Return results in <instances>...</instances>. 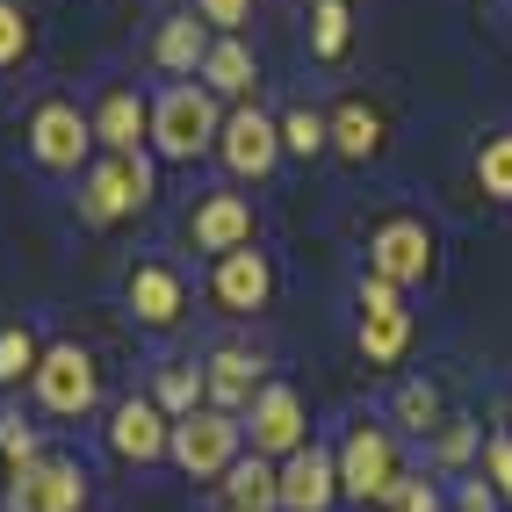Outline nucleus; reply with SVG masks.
<instances>
[{"instance_id": "f257e3e1", "label": "nucleus", "mask_w": 512, "mask_h": 512, "mask_svg": "<svg viewBox=\"0 0 512 512\" xmlns=\"http://www.w3.org/2000/svg\"><path fill=\"white\" fill-rule=\"evenodd\" d=\"M217 130H224V109H217V94L202 80H174L152 101V145H159V159H202V152H217Z\"/></svg>"}, {"instance_id": "f03ea898", "label": "nucleus", "mask_w": 512, "mask_h": 512, "mask_svg": "<svg viewBox=\"0 0 512 512\" xmlns=\"http://www.w3.org/2000/svg\"><path fill=\"white\" fill-rule=\"evenodd\" d=\"M145 202H152V166L138 152H109L80 174V224H94V231L138 217Z\"/></svg>"}, {"instance_id": "7ed1b4c3", "label": "nucleus", "mask_w": 512, "mask_h": 512, "mask_svg": "<svg viewBox=\"0 0 512 512\" xmlns=\"http://www.w3.org/2000/svg\"><path fill=\"white\" fill-rule=\"evenodd\" d=\"M29 390H37V404L51 419H87L94 397H101V368H94V354L80 347V339H58V347H44Z\"/></svg>"}, {"instance_id": "20e7f679", "label": "nucleus", "mask_w": 512, "mask_h": 512, "mask_svg": "<svg viewBox=\"0 0 512 512\" xmlns=\"http://www.w3.org/2000/svg\"><path fill=\"white\" fill-rule=\"evenodd\" d=\"M339 462V491H347L354 505H390V491L404 484V469H397V440L383 426H354L347 433V448L332 455Z\"/></svg>"}, {"instance_id": "39448f33", "label": "nucleus", "mask_w": 512, "mask_h": 512, "mask_svg": "<svg viewBox=\"0 0 512 512\" xmlns=\"http://www.w3.org/2000/svg\"><path fill=\"white\" fill-rule=\"evenodd\" d=\"M246 448V419L238 412H217V404H202V412L174 419V462L188 476H224Z\"/></svg>"}, {"instance_id": "423d86ee", "label": "nucleus", "mask_w": 512, "mask_h": 512, "mask_svg": "<svg viewBox=\"0 0 512 512\" xmlns=\"http://www.w3.org/2000/svg\"><path fill=\"white\" fill-rule=\"evenodd\" d=\"M354 303H361V354H368V368H397L404 347H412V311H404V289L383 282V275H361Z\"/></svg>"}, {"instance_id": "0eeeda50", "label": "nucleus", "mask_w": 512, "mask_h": 512, "mask_svg": "<svg viewBox=\"0 0 512 512\" xmlns=\"http://www.w3.org/2000/svg\"><path fill=\"white\" fill-rule=\"evenodd\" d=\"M246 440L267 462H289L296 448H311V412H303V397L289 383H260V397L246 404Z\"/></svg>"}, {"instance_id": "6e6552de", "label": "nucleus", "mask_w": 512, "mask_h": 512, "mask_svg": "<svg viewBox=\"0 0 512 512\" xmlns=\"http://www.w3.org/2000/svg\"><path fill=\"white\" fill-rule=\"evenodd\" d=\"M368 275H383L397 289H419L433 275V231L419 217H383L368 231Z\"/></svg>"}, {"instance_id": "1a4fd4ad", "label": "nucleus", "mask_w": 512, "mask_h": 512, "mask_svg": "<svg viewBox=\"0 0 512 512\" xmlns=\"http://www.w3.org/2000/svg\"><path fill=\"white\" fill-rule=\"evenodd\" d=\"M80 505H87V476L80 462H58V455H37L0 491V512H80Z\"/></svg>"}, {"instance_id": "9d476101", "label": "nucleus", "mask_w": 512, "mask_h": 512, "mask_svg": "<svg viewBox=\"0 0 512 512\" xmlns=\"http://www.w3.org/2000/svg\"><path fill=\"white\" fill-rule=\"evenodd\" d=\"M87 145H94V123L73 109V101H37L29 109V159L37 166H51V174H73V166L87 159Z\"/></svg>"}, {"instance_id": "9b49d317", "label": "nucleus", "mask_w": 512, "mask_h": 512, "mask_svg": "<svg viewBox=\"0 0 512 512\" xmlns=\"http://www.w3.org/2000/svg\"><path fill=\"white\" fill-rule=\"evenodd\" d=\"M217 159L231 166L238 181H267V174H275V159H282V123L260 116L253 101H246V109H231L224 130H217Z\"/></svg>"}, {"instance_id": "f8f14e48", "label": "nucleus", "mask_w": 512, "mask_h": 512, "mask_svg": "<svg viewBox=\"0 0 512 512\" xmlns=\"http://www.w3.org/2000/svg\"><path fill=\"white\" fill-rule=\"evenodd\" d=\"M181 231H188L195 253L224 260V253H238V246H253V202L231 195V188H210V195H195V210H188Z\"/></svg>"}, {"instance_id": "ddd939ff", "label": "nucleus", "mask_w": 512, "mask_h": 512, "mask_svg": "<svg viewBox=\"0 0 512 512\" xmlns=\"http://www.w3.org/2000/svg\"><path fill=\"white\" fill-rule=\"evenodd\" d=\"M123 303H130V318H138V325L174 332L188 318V282H181L174 260H138V267H130V282H123Z\"/></svg>"}, {"instance_id": "4468645a", "label": "nucleus", "mask_w": 512, "mask_h": 512, "mask_svg": "<svg viewBox=\"0 0 512 512\" xmlns=\"http://www.w3.org/2000/svg\"><path fill=\"white\" fill-rule=\"evenodd\" d=\"M109 448L123 462H159V455H174V419L152 397H123L109 412Z\"/></svg>"}, {"instance_id": "2eb2a0df", "label": "nucleus", "mask_w": 512, "mask_h": 512, "mask_svg": "<svg viewBox=\"0 0 512 512\" xmlns=\"http://www.w3.org/2000/svg\"><path fill=\"white\" fill-rule=\"evenodd\" d=\"M210 296L224 303L231 318H253V311H267V296H275V267H267V253H260V246H238V253H224V260H217V275H210Z\"/></svg>"}, {"instance_id": "dca6fc26", "label": "nucleus", "mask_w": 512, "mask_h": 512, "mask_svg": "<svg viewBox=\"0 0 512 512\" xmlns=\"http://www.w3.org/2000/svg\"><path fill=\"white\" fill-rule=\"evenodd\" d=\"M339 498V462L325 448H296L282 462V512H332Z\"/></svg>"}, {"instance_id": "f3484780", "label": "nucleus", "mask_w": 512, "mask_h": 512, "mask_svg": "<svg viewBox=\"0 0 512 512\" xmlns=\"http://www.w3.org/2000/svg\"><path fill=\"white\" fill-rule=\"evenodd\" d=\"M87 123H94V138L109 145V152H138V145L152 138V101H145L138 87H109V94L94 101Z\"/></svg>"}, {"instance_id": "a211bd4d", "label": "nucleus", "mask_w": 512, "mask_h": 512, "mask_svg": "<svg viewBox=\"0 0 512 512\" xmlns=\"http://www.w3.org/2000/svg\"><path fill=\"white\" fill-rule=\"evenodd\" d=\"M202 383H210L217 412H246V404L260 397V361L246 347H217L210 361H202Z\"/></svg>"}, {"instance_id": "6ab92c4d", "label": "nucleus", "mask_w": 512, "mask_h": 512, "mask_svg": "<svg viewBox=\"0 0 512 512\" xmlns=\"http://www.w3.org/2000/svg\"><path fill=\"white\" fill-rule=\"evenodd\" d=\"M224 505L231 512H275L282 505V462H267V455H238L224 469Z\"/></svg>"}, {"instance_id": "aec40b11", "label": "nucleus", "mask_w": 512, "mask_h": 512, "mask_svg": "<svg viewBox=\"0 0 512 512\" xmlns=\"http://www.w3.org/2000/svg\"><path fill=\"white\" fill-rule=\"evenodd\" d=\"M202 87H210L217 101H238V109H246L253 101V87H260V65H253V51L238 44V37H217L210 44V58H202V73H195Z\"/></svg>"}, {"instance_id": "412c9836", "label": "nucleus", "mask_w": 512, "mask_h": 512, "mask_svg": "<svg viewBox=\"0 0 512 512\" xmlns=\"http://www.w3.org/2000/svg\"><path fill=\"white\" fill-rule=\"evenodd\" d=\"M332 116V152H347V159H375L383 152V109L375 101H339V109H325Z\"/></svg>"}, {"instance_id": "4be33fe9", "label": "nucleus", "mask_w": 512, "mask_h": 512, "mask_svg": "<svg viewBox=\"0 0 512 512\" xmlns=\"http://www.w3.org/2000/svg\"><path fill=\"white\" fill-rule=\"evenodd\" d=\"M210 44H217V37H210V29H202L195 15H174V22H159L152 58L166 65V73H188V80H195V73H202V58H210Z\"/></svg>"}, {"instance_id": "5701e85b", "label": "nucleus", "mask_w": 512, "mask_h": 512, "mask_svg": "<svg viewBox=\"0 0 512 512\" xmlns=\"http://www.w3.org/2000/svg\"><path fill=\"white\" fill-rule=\"evenodd\" d=\"M152 404H159L166 419H188V412H202V404H210V383H202L195 361H166L159 383H152Z\"/></svg>"}, {"instance_id": "b1692460", "label": "nucleus", "mask_w": 512, "mask_h": 512, "mask_svg": "<svg viewBox=\"0 0 512 512\" xmlns=\"http://www.w3.org/2000/svg\"><path fill=\"white\" fill-rule=\"evenodd\" d=\"M282 152H296V159L332 152V116H325V109H311V101H296V109L282 116Z\"/></svg>"}, {"instance_id": "393cba45", "label": "nucleus", "mask_w": 512, "mask_h": 512, "mask_svg": "<svg viewBox=\"0 0 512 512\" xmlns=\"http://www.w3.org/2000/svg\"><path fill=\"white\" fill-rule=\"evenodd\" d=\"M37 361H44V347H37V332L29 325H0V383H37Z\"/></svg>"}, {"instance_id": "a878e982", "label": "nucleus", "mask_w": 512, "mask_h": 512, "mask_svg": "<svg viewBox=\"0 0 512 512\" xmlns=\"http://www.w3.org/2000/svg\"><path fill=\"white\" fill-rule=\"evenodd\" d=\"M347 37H354V8H347V0H311V51L325 65L347 51Z\"/></svg>"}, {"instance_id": "bb28decb", "label": "nucleus", "mask_w": 512, "mask_h": 512, "mask_svg": "<svg viewBox=\"0 0 512 512\" xmlns=\"http://www.w3.org/2000/svg\"><path fill=\"white\" fill-rule=\"evenodd\" d=\"M476 188H484L491 202H512V130H498V138L476 145Z\"/></svg>"}, {"instance_id": "cd10ccee", "label": "nucleus", "mask_w": 512, "mask_h": 512, "mask_svg": "<svg viewBox=\"0 0 512 512\" xmlns=\"http://www.w3.org/2000/svg\"><path fill=\"white\" fill-rule=\"evenodd\" d=\"M0 462H8V476L37 462V426H29L22 412H0Z\"/></svg>"}, {"instance_id": "c85d7f7f", "label": "nucleus", "mask_w": 512, "mask_h": 512, "mask_svg": "<svg viewBox=\"0 0 512 512\" xmlns=\"http://www.w3.org/2000/svg\"><path fill=\"white\" fill-rule=\"evenodd\" d=\"M469 455H476V426H469V419H440V426H433V462H440V469H462Z\"/></svg>"}, {"instance_id": "c756f323", "label": "nucleus", "mask_w": 512, "mask_h": 512, "mask_svg": "<svg viewBox=\"0 0 512 512\" xmlns=\"http://www.w3.org/2000/svg\"><path fill=\"white\" fill-rule=\"evenodd\" d=\"M397 419L412 426V433H433V426H440V390H433V383H404V390H397Z\"/></svg>"}, {"instance_id": "7c9ffc66", "label": "nucleus", "mask_w": 512, "mask_h": 512, "mask_svg": "<svg viewBox=\"0 0 512 512\" xmlns=\"http://www.w3.org/2000/svg\"><path fill=\"white\" fill-rule=\"evenodd\" d=\"M29 44H37V37H29V15L15 8V0H0V73L29 58Z\"/></svg>"}, {"instance_id": "2f4dec72", "label": "nucleus", "mask_w": 512, "mask_h": 512, "mask_svg": "<svg viewBox=\"0 0 512 512\" xmlns=\"http://www.w3.org/2000/svg\"><path fill=\"white\" fill-rule=\"evenodd\" d=\"M195 22L217 29V37H238V29L253 22V0H195Z\"/></svg>"}, {"instance_id": "473e14b6", "label": "nucleus", "mask_w": 512, "mask_h": 512, "mask_svg": "<svg viewBox=\"0 0 512 512\" xmlns=\"http://www.w3.org/2000/svg\"><path fill=\"white\" fill-rule=\"evenodd\" d=\"M484 484L498 491V505H512V433L484 440Z\"/></svg>"}, {"instance_id": "72a5a7b5", "label": "nucleus", "mask_w": 512, "mask_h": 512, "mask_svg": "<svg viewBox=\"0 0 512 512\" xmlns=\"http://www.w3.org/2000/svg\"><path fill=\"white\" fill-rule=\"evenodd\" d=\"M390 512H440V491L419 484V476H404V484L390 491Z\"/></svg>"}, {"instance_id": "f704fd0d", "label": "nucleus", "mask_w": 512, "mask_h": 512, "mask_svg": "<svg viewBox=\"0 0 512 512\" xmlns=\"http://www.w3.org/2000/svg\"><path fill=\"white\" fill-rule=\"evenodd\" d=\"M455 512H498V491L484 484V476H469V484H462V498H455Z\"/></svg>"}, {"instance_id": "c9c22d12", "label": "nucleus", "mask_w": 512, "mask_h": 512, "mask_svg": "<svg viewBox=\"0 0 512 512\" xmlns=\"http://www.w3.org/2000/svg\"><path fill=\"white\" fill-rule=\"evenodd\" d=\"M0 491H8V462H0Z\"/></svg>"}, {"instance_id": "e433bc0d", "label": "nucleus", "mask_w": 512, "mask_h": 512, "mask_svg": "<svg viewBox=\"0 0 512 512\" xmlns=\"http://www.w3.org/2000/svg\"><path fill=\"white\" fill-rule=\"evenodd\" d=\"M361 512H390V505H361Z\"/></svg>"}]
</instances>
